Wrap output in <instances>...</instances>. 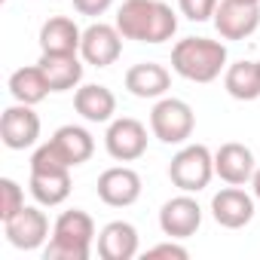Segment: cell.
<instances>
[{
  "instance_id": "6da1fadb",
  "label": "cell",
  "mask_w": 260,
  "mask_h": 260,
  "mask_svg": "<svg viewBox=\"0 0 260 260\" xmlns=\"http://www.w3.org/2000/svg\"><path fill=\"white\" fill-rule=\"evenodd\" d=\"M119 34L138 43H166L178 31V16L162 0H122L116 13Z\"/></svg>"
},
{
  "instance_id": "7a4b0ae2",
  "label": "cell",
  "mask_w": 260,
  "mask_h": 260,
  "mask_svg": "<svg viewBox=\"0 0 260 260\" xmlns=\"http://www.w3.org/2000/svg\"><path fill=\"white\" fill-rule=\"evenodd\" d=\"M172 71L190 83H214L226 71V46L208 37H184L172 49Z\"/></svg>"
},
{
  "instance_id": "3957f363",
  "label": "cell",
  "mask_w": 260,
  "mask_h": 260,
  "mask_svg": "<svg viewBox=\"0 0 260 260\" xmlns=\"http://www.w3.org/2000/svg\"><path fill=\"white\" fill-rule=\"evenodd\" d=\"M95 242V220L83 208L61 211L52 223V239L43 248L46 260H89Z\"/></svg>"
},
{
  "instance_id": "277c9868",
  "label": "cell",
  "mask_w": 260,
  "mask_h": 260,
  "mask_svg": "<svg viewBox=\"0 0 260 260\" xmlns=\"http://www.w3.org/2000/svg\"><path fill=\"white\" fill-rule=\"evenodd\" d=\"M169 178L181 193L205 190L214 178V153L205 144H184L169 162Z\"/></svg>"
},
{
  "instance_id": "5b68a950",
  "label": "cell",
  "mask_w": 260,
  "mask_h": 260,
  "mask_svg": "<svg viewBox=\"0 0 260 260\" xmlns=\"http://www.w3.org/2000/svg\"><path fill=\"white\" fill-rule=\"evenodd\" d=\"M196 128V113L181 98H159L150 110V132L162 144H187Z\"/></svg>"
},
{
  "instance_id": "8992f818",
  "label": "cell",
  "mask_w": 260,
  "mask_h": 260,
  "mask_svg": "<svg viewBox=\"0 0 260 260\" xmlns=\"http://www.w3.org/2000/svg\"><path fill=\"white\" fill-rule=\"evenodd\" d=\"M104 150L116 162H135L147 153V125L135 116H119L110 119L107 135H104Z\"/></svg>"
},
{
  "instance_id": "52a82bcc",
  "label": "cell",
  "mask_w": 260,
  "mask_h": 260,
  "mask_svg": "<svg viewBox=\"0 0 260 260\" xmlns=\"http://www.w3.org/2000/svg\"><path fill=\"white\" fill-rule=\"evenodd\" d=\"M40 138V116L34 113V104H10L0 116V141L7 150H28Z\"/></svg>"
},
{
  "instance_id": "ba28073f",
  "label": "cell",
  "mask_w": 260,
  "mask_h": 260,
  "mask_svg": "<svg viewBox=\"0 0 260 260\" xmlns=\"http://www.w3.org/2000/svg\"><path fill=\"white\" fill-rule=\"evenodd\" d=\"M122 34L116 25H104V22H95L83 31V40H80V58L92 68H110L119 55H122Z\"/></svg>"
},
{
  "instance_id": "9c48e42d",
  "label": "cell",
  "mask_w": 260,
  "mask_h": 260,
  "mask_svg": "<svg viewBox=\"0 0 260 260\" xmlns=\"http://www.w3.org/2000/svg\"><path fill=\"white\" fill-rule=\"evenodd\" d=\"M214 28L223 40H245L260 28V4L245 0H220L214 10Z\"/></svg>"
},
{
  "instance_id": "30bf717a",
  "label": "cell",
  "mask_w": 260,
  "mask_h": 260,
  "mask_svg": "<svg viewBox=\"0 0 260 260\" xmlns=\"http://www.w3.org/2000/svg\"><path fill=\"white\" fill-rule=\"evenodd\" d=\"M4 236L19 251H37L49 239V217H46V211H40L34 205H25L19 214L4 220Z\"/></svg>"
},
{
  "instance_id": "8fae6325",
  "label": "cell",
  "mask_w": 260,
  "mask_h": 260,
  "mask_svg": "<svg viewBox=\"0 0 260 260\" xmlns=\"http://www.w3.org/2000/svg\"><path fill=\"white\" fill-rule=\"evenodd\" d=\"M98 199L110 208H128L141 199V175L128 166L104 169L98 178Z\"/></svg>"
},
{
  "instance_id": "7c38bea8",
  "label": "cell",
  "mask_w": 260,
  "mask_h": 260,
  "mask_svg": "<svg viewBox=\"0 0 260 260\" xmlns=\"http://www.w3.org/2000/svg\"><path fill=\"white\" fill-rule=\"evenodd\" d=\"M202 226V208L190 193H181L159 208V230L169 239H190Z\"/></svg>"
},
{
  "instance_id": "4fadbf2b",
  "label": "cell",
  "mask_w": 260,
  "mask_h": 260,
  "mask_svg": "<svg viewBox=\"0 0 260 260\" xmlns=\"http://www.w3.org/2000/svg\"><path fill=\"white\" fill-rule=\"evenodd\" d=\"M254 196L242 187H223L211 196V217L226 230H242L254 220Z\"/></svg>"
},
{
  "instance_id": "5bb4252c",
  "label": "cell",
  "mask_w": 260,
  "mask_h": 260,
  "mask_svg": "<svg viewBox=\"0 0 260 260\" xmlns=\"http://www.w3.org/2000/svg\"><path fill=\"white\" fill-rule=\"evenodd\" d=\"M257 166H254V153L251 147L239 144V141H226L214 150V175L233 187H242V184H251Z\"/></svg>"
},
{
  "instance_id": "9a60e30c",
  "label": "cell",
  "mask_w": 260,
  "mask_h": 260,
  "mask_svg": "<svg viewBox=\"0 0 260 260\" xmlns=\"http://www.w3.org/2000/svg\"><path fill=\"white\" fill-rule=\"evenodd\" d=\"M125 89L135 98H166L172 89V74L156 61H138L125 71Z\"/></svg>"
},
{
  "instance_id": "2e32d148",
  "label": "cell",
  "mask_w": 260,
  "mask_h": 260,
  "mask_svg": "<svg viewBox=\"0 0 260 260\" xmlns=\"http://www.w3.org/2000/svg\"><path fill=\"white\" fill-rule=\"evenodd\" d=\"M80 40H83V31L68 16H52L40 28V52H49V55H77Z\"/></svg>"
},
{
  "instance_id": "e0dca14e",
  "label": "cell",
  "mask_w": 260,
  "mask_h": 260,
  "mask_svg": "<svg viewBox=\"0 0 260 260\" xmlns=\"http://www.w3.org/2000/svg\"><path fill=\"white\" fill-rule=\"evenodd\" d=\"M101 260H132L138 254V230L128 220H110L98 233Z\"/></svg>"
},
{
  "instance_id": "ac0fdd59",
  "label": "cell",
  "mask_w": 260,
  "mask_h": 260,
  "mask_svg": "<svg viewBox=\"0 0 260 260\" xmlns=\"http://www.w3.org/2000/svg\"><path fill=\"white\" fill-rule=\"evenodd\" d=\"M74 107L86 122H110L113 113H116V95L107 86L86 83V86H77Z\"/></svg>"
},
{
  "instance_id": "d6986e66",
  "label": "cell",
  "mask_w": 260,
  "mask_h": 260,
  "mask_svg": "<svg viewBox=\"0 0 260 260\" xmlns=\"http://www.w3.org/2000/svg\"><path fill=\"white\" fill-rule=\"evenodd\" d=\"M37 64L43 68V74H46L52 92L77 89L80 80H83V61H80V52H77V55H49V52H43Z\"/></svg>"
},
{
  "instance_id": "ffe728a7",
  "label": "cell",
  "mask_w": 260,
  "mask_h": 260,
  "mask_svg": "<svg viewBox=\"0 0 260 260\" xmlns=\"http://www.w3.org/2000/svg\"><path fill=\"white\" fill-rule=\"evenodd\" d=\"M52 144L61 150V156L71 162V169L89 162L92 153H95V138H92L89 128H83V125H61V128H55Z\"/></svg>"
},
{
  "instance_id": "44dd1931",
  "label": "cell",
  "mask_w": 260,
  "mask_h": 260,
  "mask_svg": "<svg viewBox=\"0 0 260 260\" xmlns=\"http://www.w3.org/2000/svg\"><path fill=\"white\" fill-rule=\"evenodd\" d=\"M28 190L37 199V205L55 208L71 196V169H64V172H31Z\"/></svg>"
},
{
  "instance_id": "7402d4cb",
  "label": "cell",
  "mask_w": 260,
  "mask_h": 260,
  "mask_svg": "<svg viewBox=\"0 0 260 260\" xmlns=\"http://www.w3.org/2000/svg\"><path fill=\"white\" fill-rule=\"evenodd\" d=\"M223 89L236 101H254V98H260V71H257V61H245L242 58L236 64H226V71H223Z\"/></svg>"
},
{
  "instance_id": "603a6c76",
  "label": "cell",
  "mask_w": 260,
  "mask_h": 260,
  "mask_svg": "<svg viewBox=\"0 0 260 260\" xmlns=\"http://www.w3.org/2000/svg\"><path fill=\"white\" fill-rule=\"evenodd\" d=\"M49 92H52V89H49V80H46V74H43L40 64L19 68V71H13V77H10V95H13L16 101H22V104H40Z\"/></svg>"
},
{
  "instance_id": "cb8c5ba5",
  "label": "cell",
  "mask_w": 260,
  "mask_h": 260,
  "mask_svg": "<svg viewBox=\"0 0 260 260\" xmlns=\"http://www.w3.org/2000/svg\"><path fill=\"white\" fill-rule=\"evenodd\" d=\"M64 169H71V162L61 156V150L52 144V138L46 144H40L31 156V172H64Z\"/></svg>"
},
{
  "instance_id": "d4e9b609",
  "label": "cell",
  "mask_w": 260,
  "mask_h": 260,
  "mask_svg": "<svg viewBox=\"0 0 260 260\" xmlns=\"http://www.w3.org/2000/svg\"><path fill=\"white\" fill-rule=\"evenodd\" d=\"M25 208V190L13 178H0V220H10Z\"/></svg>"
},
{
  "instance_id": "484cf974",
  "label": "cell",
  "mask_w": 260,
  "mask_h": 260,
  "mask_svg": "<svg viewBox=\"0 0 260 260\" xmlns=\"http://www.w3.org/2000/svg\"><path fill=\"white\" fill-rule=\"evenodd\" d=\"M217 4H220V0H178V10L190 22H208V19H214Z\"/></svg>"
},
{
  "instance_id": "4316f807",
  "label": "cell",
  "mask_w": 260,
  "mask_h": 260,
  "mask_svg": "<svg viewBox=\"0 0 260 260\" xmlns=\"http://www.w3.org/2000/svg\"><path fill=\"white\" fill-rule=\"evenodd\" d=\"M144 257H175V260H187L190 257V251L184 248V245H178V239H172V242H162V245H153V248H147V254Z\"/></svg>"
},
{
  "instance_id": "83f0119b",
  "label": "cell",
  "mask_w": 260,
  "mask_h": 260,
  "mask_svg": "<svg viewBox=\"0 0 260 260\" xmlns=\"http://www.w3.org/2000/svg\"><path fill=\"white\" fill-rule=\"evenodd\" d=\"M71 4L80 16H104L113 7V0H71Z\"/></svg>"
},
{
  "instance_id": "f1b7e54d",
  "label": "cell",
  "mask_w": 260,
  "mask_h": 260,
  "mask_svg": "<svg viewBox=\"0 0 260 260\" xmlns=\"http://www.w3.org/2000/svg\"><path fill=\"white\" fill-rule=\"evenodd\" d=\"M251 190H254V199L260 202V169L254 172V178H251Z\"/></svg>"
},
{
  "instance_id": "f546056e",
  "label": "cell",
  "mask_w": 260,
  "mask_h": 260,
  "mask_svg": "<svg viewBox=\"0 0 260 260\" xmlns=\"http://www.w3.org/2000/svg\"><path fill=\"white\" fill-rule=\"evenodd\" d=\"M245 4H260V0H245Z\"/></svg>"
},
{
  "instance_id": "4dcf8cb0",
  "label": "cell",
  "mask_w": 260,
  "mask_h": 260,
  "mask_svg": "<svg viewBox=\"0 0 260 260\" xmlns=\"http://www.w3.org/2000/svg\"><path fill=\"white\" fill-rule=\"evenodd\" d=\"M257 71H260V61H257Z\"/></svg>"
},
{
  "instance_id": "1f68e13d",
  "label": "cell",
  "mask_w": 260,
  "mask_h": 260,
  "mask_svg": "<svg viewBox=\"0 0 260 260\" xmlns=\"http://www.w3.org/2000/svg\"><path fill=\"white\" fill-rule=\"evenodd\" d=\"M4 4H7V0H4Z\"/></svg>"
}]
</instances>
